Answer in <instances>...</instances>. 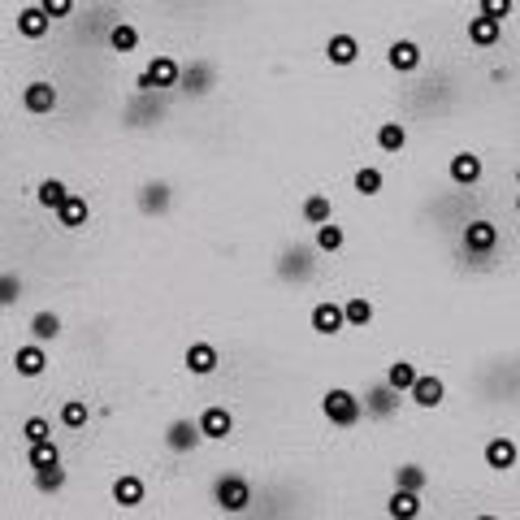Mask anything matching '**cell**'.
<instances>
[{"label": "cell", "instance_id": "obj_43", "mask_svg": "<svg viewBox=\"0 0 520 520\" xmlns=\"http://www.w3.org/2000/svg\"><path fill=\"white\" fill-rule=\"evenodd\" d=\"M472 520H498V516H490V512H481V516H472Z\"/></svg>", "mask_w": 520, "mask_h": 520}, {"label": "cell", "instance_id": "obj_40", "mask_svg": "<svg viewBox=\"0 0 520 520\" xmlns=\"http://www.w3.org/2000/svg\"><path fill=\"white\" fill-rule=\"evenodd\" d=\"M18 299H22V282H18L13 273H4V282H0V304H4V308H13Z\"/></svg>", "mask_w": 520, "mask_h": 520}, {"label": "cell", "instance_id": "obj_5", "mask_svg": "<svg viewBox=\"0 0 520 520\" xmlns=\"http://www.w3.org/2000/svg\"><path fill=\"white\" fill-rule=\"evenodd\" d=\"M196 421H199L204 443H225V438L234 434V417H230V408H222V403H208Z\"/></svg>", "mask_w": 520, "mask_h": 520}, {"label": "cell", "instance_id": "obj_15", "mask_svg": "<svg viewBox=\"0 0 520 520\" xmlns=\"http://www.w3.org/2000/svg\"><path fill=\"white\" fill-rule=\"evenodd\" d=\"M446 173H451V182H455V187H477V182H481V173H486V165H481V156H472V152H455Z\"/></svg>", "mask_w": 520, "mask_h": 520}, {"label": "cell", "instance_id": "obj_29", "mask_svg": "<svg viewBox=\"0 0 520 520\" xmlns=\"http://www.w3.org/2000/svg\"><path fill=\"white\" fill-rule=\"evenodd\" d=\"M299 213H304V222L313 225V230H317V225H325V222H334V208H330V196H322V191L304 199V208H299Z\"/></svg>", "mask_w": 520, "mask_h": 520}, {"label": "cell", "instance_id": "obj_17", "mask_svg": "<svg viewBox=\"0 0 520 520\" xmlns=\"http://www.w3.org/2000/svg\"><path fill=\"white\" fill-rule=\"evenodd\" d=\"M148 75H152V83H156V92H165V87H178V83H182V66L173 61L170 52H156L148 61Z\"/></svg>", "mask_w": 520, "mask_h": 520}, {"label": "cell", "instance_id": "obj_41", "mask_svg": "<svg viewBox=\"0 0 520 520\" xmlns=\"http://www.w3.org/2000/svg\"><path fill=\"white\" fill-rule=\"evenodd\" d=\"M40 9L48 13L52 22H61V18H70V13H75V0H40Z\"/></svg>", "mask_w": 520, "mask_h": 520}, {"label": "cell", "instance_id": "obj_30", "mask_svg": "<svg viewBox=\"0 0 520 520\" xmlns=\"http://www.w3.org/2000/svg\"><path fill=\"white\" fill-rule=\"evenodd\" d=\"M278 273H282V278H308V273H313V251H308V248L286 251V256H282V265H278Z\"/></svg>", "mask_w": 520, "mask_h": 520}, {"label": "cell", "instance_id": "obj_10", "mask_svg": "<svg viewBox=\"0 0 520 520\" xmlns=\"http://www.w3.org/2000/svg\"><path fill=\"white\" fill-rule=\"evenodd\" d=\"M464 248H469L472 256H490V251L498 248V225L486 222V217L469 222L464 225Z\"/></svg>", "mask_w": 520, "mask_h": 520}, {"label": "cell", "instance_id": "obj_37", "mask_svg": "<svg viewBox=\"0 0 520 520\" xmlns=\"http://www.w3.org/2000/svg\"><path fill=\"white\" fill-rule=\"evenodd\" d=\"M356 191H360V196H377V191H382V170H373V165L356 170Z\"/></svg>", "mask_w": 520, "mask_h": 520}, {"label": "cell", "instance_id": "obj_42", "mask_svg": "<svg viewBox=\"0 0 520 520\" xmlns=\"http://www.w3.org/2000/svg\"><path fill=\"white\" fill-rule=\"evenodd\" d=\"M135 87H139V92H156V83H152V75H148V70H144V75L135 78Z\"/></svg>", "mask_w": 520, "mask_h": 520}, {"label": "cell", "instance_id": "obj_8", "mask_svg": "<svg viewBox=\"0 0 520 520\" xmlns=\"http://www.w3.org/2000/svg\"><path fill=\"white\" fill-rule=\"evenodd\" d=\"M57 87H52L48 78H35V83H26L22 87V109L31 113V118H44V113H52L57 109Z\"/></svg>", "mask_w": 520, "mask_h": 520}, {"label": "cell", "instance_id": "obj_35", "mask_svg": "<svg viewBox=\"0 0 520 520\" xmlns=\"http://www.w3.org/2000/svg\"><path fill=\"white\" fill-rule=\"evenodd\" d=\"M425 481H429V477H425L421 464H399L395 469V490H417V495H421Z\"/></svg>", "mask_w": 520, "mask_h": 520}, {"label": "cell", "instance_id": "obj_31", "mask_svg": "<svg viewBox=\"0 0 520 520\" xmlns=\"http://www.w3.org/2000/svg\"><path fill=\"white\" fill-rule=\"evenodd\" d=\"M343 313H347V330H365V325L373 322V299L351 295V299L343 304Z\"/></svg>", "mask_w": 520, "mask_h": 520}, {"label": "cell", "instance_id": "obj_21", "mask_svg": "<svg viewBox=\"0 0 520 520\" xmlns=\"http://www.w3.org/2000/svg\"><path fill=\"white\" fill-rule=\"evenodd\" d=\"M421 495L417 490H395V495L386 498V516L391 520H417L421 516Z\"/></svg>", "mask_w": 520, "mask_h": 520}, {"label": "cell", "instance_id": "obj_7", "mask_svg": "<svg viewBox=\"0 0 520 520\" xmlns=\"http://www.w3.org/2000/svg\"><path fill=\"white\" fill-rule=\"evenodd\" d=\"M199 443H204V434H199V421H191V417H178V421L165 425V446H170L173 455H187Z\"/></svg>", "mask_w": 520, "mask_h": 520}, {"label": "cell", "instance_id": "obj_23", "mask_svg": "<svg viewBox=\"0 0 520 520\" xmlns=\"http://www.w3.org/2000/svg\"><path fill=\"white\" fill-rule=\"evenodd\" d=\"M182 92H191V96H204L208 87H213V66L208 61H191L187 70H182V83H178Z\"/></svg>", "mask_w": 520, "mask_h": 520}, {"label": "cell", "instance_id": "obj_32", "mask_svg": "<svg viewBox=\"0 0 520 520\" xmlns=\"http://www.w3.org/2000/svg\"><path fill=\"white\" fill-rule=\"evenodd\" d=\"M87 421H92L87 399H66V403H61V429H83Z\"/></svg>", "mask_w": 520, "mask_h": 520}, {"label": "cell", "instance_id": "obj_16", "mask_svg": "<svg viewBox=\"0 0 520 520\" xmlns=\"http://www.w3.org/2000/svg\"><path fill=\"white\" fill-rule=\"evenodd\" d=\"M148 498V486H144V477H135V472H122L118 481H113V503L118 507H139Z\"/></svg>", "mask_w": 520, "mask_h": 520}, {"label": "cell", "instance_id": "obj_9", "mask_svg": "<svg viewBox=\"0 0 520 520\" xmlns=\"http://www.w3.org/2000/svg\"><path fill=\"white\" fill-rule=\"evenodd\" d=\"M425 61L421 44H412V40H395L391 48H386V66L395 70V75H417Z\"/></svg>", "mask_w": 520, "mask_h": 520}, {"label": "cell", "instance_id": "obj_38", "mask_svg": "<svg viewBox=\"0 0 520 520\" xmlns=\"http://www.w3.org/2000/svg\"><path fill=\"white\" fill-rule=\"evenodd\" d=\"M512 0H477V13H486V18H495V22H507L512 18Z\"/></svg>", "mask_w": 520, "mask_h": 520}, {"label": "cell", "instance_id": "obj_19", "mask_svg": "<svg viewBox=\"0 0 520 520\" xmlns=\"http://www.w3.org/2000/svg\"><path fill=\"white\" fill-rule=\"evenodd\" d=\"M498 40H503V22L486 18V13L469 18V44H477V48H495Z\"/></svg>", "mask_w": 520, "mask_h": 520}, {"label": "cell", "instance_id": "obj_28", "mask_svg": "<svg viewBox=\"0 0 520 520\" xmlns=\"http://www.w3.org/2000/svg\"><path fill=\"white\" fill-rule=\"evenodd\" d=\"M377 148L391 152V156H399V152L408 148V126H403V122H382V126H377Z\"/></svg>", "mask_w": 520, "mask_h": 520}, {"label": "cell", "instance_id": "obj_11", "mask_svg": "<svg viewBox=\"0 0 520 520\" xmlns=\"http://www.w3.org/2000/svg\"><path fill=\"white\" fill-rule=\"evenodd\" d=\"M412 403L417 408H425V412H434V408H443V399H446V382L438 377V373H421V382L412 386Z\"/></svg>", "mask_w": 520, "mask_h": 520}, {"label": "cell", "instance_id": "obj_13", "mask_svg": "<svg viewBox=\"0 0 520 520\" xmlns=\"http://www.w3.org/2000/svg\"><path fill=\"white\" fill-rule=\"evenodd\" d=\"M13 369L18 377H40V373L48 369V347L44 343H22L13 351Z\"/></svg>", "mask_w": 520, "mask_h": 520}, {"label": "cell", "instance_id": "obj_34", "mask_svg": "<svg viewBox=\"0 0 520 520\" xmlns=\"http://www.w3.org/2000/svg\"><path fill=\"white\" fill-rule=\"evenodd\" d=\"M313 243H317V251H339L347 243V230L343 225H334V222H325V225H317Z\"/></svg>", "mask_w": 520, "mask_h": 520}, {"label": "cell", "instance_id": "obj_25", "mask_svg": "<svg viewBox=\"0 0 520 520\" xmlns=\"http://www.w3.org/2000/svg\"><path fill=\"white\" fill-rule=\"evenodd\" d=\"M26 469H31V472H48V469H61V451H57V443L26 446Z\"/></svg>", "mask_w": 520, "mask_h": 520}, {"label": "cell", "instance_id": "obj_4", "mask_svg": "<svg viewBox=\"0 0 520 520\" xmlns=\"http://www.w3.org/2000/svg\"><path fill=\"white\" fill-rule=\"evenodd\" d=\"M308 325H313V334H322V339H334V334H343V330H347L343 304H334V299H322V304H313V313H308Z\"/></svg>", "mask_w": 520, "mask_h": 520}, {"label": "cell", "instance_id": "obj_39", "mask_svg": "<svg viewBox=\"0 0 520 520\" xmlns=\"http://www.w3.org/2000/svg\"><path fill=\"white\" fill-rule=\"evenodd\" d=\"M66 486V469H48V472H35V490H44V495H57Z\"/></svg>", "mask_w": 520, "mask_h": 520}, {"label": "cell", "instance_id": "obj_6", "mask_svg": "<svg viewBox=\"0 0 520 520\" xmlns=\"http://www.w3.org/2000/svg\"><path fill=\"white\" fill-rule=\"evenodd\" d=\"M481 460H486V469H490V472H512V469H516V460H520L516 438L495 434V438L486 443V451H481Z\"/></svg>", "mask_w": 520, "mask_h": 520}, {"label": "cell", "instance_id": "obj_12", "mask_svg": "<svg viewBox=\"0 0 520 520\" xmlns=\"http://www.w3.org/2000/svg\"><path fill=\"white\" fill-rule=\"evenodd\" d=\"M325 61H330V66H339V70H347V66H356V61H360V40H356V35H330V40H325Z\"/></svg>", "mask_w": 520, "mask_h": 520}, {"label": "cell", "instance_id": "obj_22", "mask_svg": "<svg viewBox=\"0 0 520 520\" xmlns=\"http://www.w3.org/2000/svg\"><path fill=\"white\" fill-rule=\"evenodd\" d=\"M26 330H31V343H57L61 339V317L57 313H35L31 322H26Z\"/></svg>", "mask_w": 520, "mask_h": 520}, {"label": "cell", "instance_id": "obj_26", "mask_svg": "<svg viewBox=\"0 0 520 520\" xmlns=\"http://www.w3.org/2000/svg\"><path fill=\"white\" fill-rule=\"evenodd\" d=\"M386 382H391V386H395L399 395H412V386H417V382H421V369H417V365H412V360H395V365H391V369H386Z\"/></svg>", "mask_w": 520, "mask_h": 520}, {"label": "cell", "instance_id": "obj_44", "mask_svg": "<svg viewBox=\"0 0 520 520\" xmlns=\"http://www.w3.org/2000/svg\"><path fill=\"white\" fill-rule=\"evenodd\" d=\"M516 213H520V196H516Z\"/></svg>", "mask_w": 520, "mask_h": 520}, {"label": "cell", "instance_id": "obj_18", "mask_svg": "<svg viewBox=\"0 0 520 520\" xmlns=\"http://www.w3.org/2000/svg\"><path fill=\"white\" fill-rule=\"evenodd\" d=\"M52 31V18L40 9V4H26V9H18V35L22 40H44Z\"/></svg>", "mask_w": 520, "mask_h": 520}, {"label": "cell", "instance_id": "obj_3", "mask_svg": "<svg viewBox=\"0 0 520 520\" xmlns=\"http://www.w3.org/2000/svg\"><path fill=\"white\" fill-rule=\"evenodd\" d=\"M399 391L382 377V382H373V386H365V412H369L373 421H386V417H395L399 412Z\"/></svg>", "mask_w": 520, "mask_h": 520}, {"label": "cell", "instance_id": "obj_14", "mask_svg": "<svg viewBox=\"0 0 520 520\" xmlns=\"http://www.w3.org/2000/svg\"><path fill=\"white\" fill-rule=\"evenodd\" d=\"M182 360H187V373H196V377H213L217 365H222V351H217L213 343H191Z\"/></svg>", "mask_w": 520, "mask_h": 520}, {"label": "cell", "instance_id": "obj_27", "mask_svg": "<svg viewBox=\"0 0 520 520\" xmlns=\"http://www.w3.org/2000/svg\"><path fill=\"white\" fill-rule=\"evenodd\" d=\"M70 196H75V191H70L61 178H44V182H40V191H35L40 208H48V213H57V208H61V204H66Z\"/></svg>", "mask_w": 520, "mask_h": 520}, {"label": "cell", "instance_id": "obj_1", "mask_svg": "<svg viewBox=\"0 0 520 520\" xmlns=\"http://www.w3.org/2000/svg\"><path fill=\"white\" fill-rule=\"evenodd\" d=\"M322 412H325V421L339 425V429H356V425L369 417V412H365V399L356 395V391H347V386H330V391H325Z\"/></svg>", "mask_w": 520, "mask_h": 520}, {"label": "cell", "instance_id": "obj_20", "mask_svg": "<svg viewBox=\"0 0 520 520\" xmlns=\"http://www.w3.org/2000/svg\"><path fill=\"white\" fill-rule=\"evenodd\" d=\"M87 222H92V208H87V199L78 196V191L57 208V225H61V230H83Z\"/></svg>", "mask_w": 520, "mask_h": 520}, {"label": "cell", "instance_id": "obj_24", "mask_svg": "<svg viewBox=\"0 0 520 520\" xmlns=\"http://www.w3.org/2000/svg\"><path fill=\"white\" fill-rule=\"evenodd\" d=\"M170 199H173V191H170V182H148L144 191H139V208L144 213H170Z\"/></svg>", "mask_w": 520, "mask_h": 520}, {"label": "cell", "instance_id": "obj_2", "mask_svg": "<svg viewBox=\"0 0 520 520\" xmlns=\"http://www.w3.org/2000/svg\"><path fill=\"white\" fill-rule=\"evenodd\" d=\"M213 503L222 507L225 516L248 512L251 507V481L248 477H239V472H222V477L213 481Z\"/></svg>", "mask_w": 520, "mask_h": 520}, {"label": "cell", "instance_id": "obj_36", "mask_svg": "<svg viewBox=\"0 0 520 520\" xmlns=\"http://www.w3.org/2000/svg\"><path fill=\"white\" fill-rule=\"evenodd\" d=\"M22 438H26V446L52 443V421H48V417H26V421H22Z\"/></svg>", "mask_w": 520, "mask_h": 520}, {"label": "cell", "instance_id": "obj_33", "mask_svg": "<svg viewBox=\"0 0 520 520\" xmlns=\"http://www.w3.org/2000/svg\"><path fill=\"white\" fill-rule=\"evenodd\" d=\"M109 48H113V52H135V48H139V26L118 22L113 31H109Z\"/></svg>", "mask_w": 520, "mask_h": 520}]
</instances>
